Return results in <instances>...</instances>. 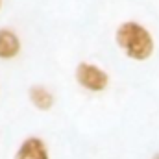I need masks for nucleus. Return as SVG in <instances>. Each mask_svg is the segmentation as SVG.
Here are the masks:
<instances>
[{
  "instance_id": "423d86ee",
  "label": "nucleus",
  "mask_w": 159,
  "mask_h": 159,
  "mask_svg": "<svg viewBox=\"0 0 159 159\" xmlns=\"http://www.w3.org/2000/svg\"><path fill=\"white\" fill-rule=\"evenodd\" d=\"M152 159H159V152H157V154H154V157H152Z\"/></svg>"
},
{
  "instance_id": "f03ea898",
  "label": "nucleus",
  "mask_w": 159,
  "mask_h": 159,
  "mask_svg": "<svg viewBox=\"0 0 159 159\" xmlns=\"http://www.w3.org/2000/svg\"><path fill=\"white\" fill-rule=\"evenodd\" d=\"M76 80L83 89L93 91V93H102L109 85V74L104 69L96 67L94 63H85V61H81L76 69Z\"/></svg>"
},
{
  "instance_id": "7ed1b4c3",
  "label": "nucleus",
  "mask_w": 159,
  "mask_h": 159,
  "mask_svg": "<svg viewBox=\"0 0 159 159\" xmlns=\"http://www.w3.org/2000/svg\"><path fill=\"white\" fill-rule=\"evenodd\" d=\"M15 159H50L46 144L39 137H28L17 150Z\"/></svg>"
},
{
  "instance_id": "0eeeda50",
  "label": "nucleus",
  "mask_w": 159,
  "mask_h": 159,
  "mask_svg": "<svg viewBox=\"0 0 159 159\" xmlns=\"http://www.w3.org/2000/svg\"><path fill=\"white\" fill-rule=\"evenodd\" d=\"M0 7H2V0H0Z\"/></svg>"
},
{
  "instance_id": "39448f33",
  "label": "nucleus",
  "mask_w": 159,
  "mask_h": 159,
  "mask_svg": "<svg viewBox=\"0 0 159 159\" xmlns=\"http://www.w3.org/2000/svg\"><path fill=\"white\" fill-rule=\"evenodd\" d=\"M30 100L41 111H48L54 106V94L43 85H35V87L30 89Z\"/></svg>"
},
{
  "instance_id": "f257e3e1",
  "label": "nucleus",
  "mask_w": 159,
  "mask_h": 159,
  "mask_svg": "<svg viewBox=\"0 0 159 159\" xmlns=\"http://www.w3.org/2000/svg\"><path fill=\"white\" fill-rule=\"evenodd\" d=\"M115 41L120 50L133 61H146L156 50V41L150 30L137 20L122 22L115 32Z\"/></svg>"
},
{
  "instance_id": "20e7f679",
  "label": "nucleus",
  "mask_w": 159,
  "mask_h": 159,
  "mask_svg": "<svg viewBox=\"0 0 159 159\" xmlns=\"http://www.w3.org/2000/svg\"><path fill=\"white\" fill-rule=\"evenodd\" d=\"M20 52V39L15 32L0 28V59H13Z\"/></svg>"
}]
</instances>
